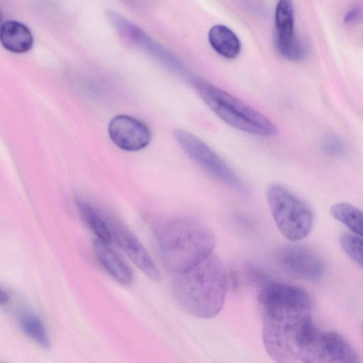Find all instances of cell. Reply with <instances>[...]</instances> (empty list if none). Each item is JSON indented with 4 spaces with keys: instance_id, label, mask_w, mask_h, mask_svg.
Wrapping results in <instances>:
<instances>
[{
    "instance_id": "cell-16",
    "label": "cell",
    "mask_w": 363,
    "mask_h": 363,
    "mask_svg": "<svg viewBox=\"0 0 363 363\" xmlns=\"http://www.w3.org/2000/svg\"><path fill=\"white\" fill-rule=\"evenodd\" d=\"M330 212L335 220L363 238V211L362 210L350 203L340 202L333 204L330 207Z\"/></svg>"
},
{
    "instance_id": "cell-23",
    "label": "cell",
    "mask_w": 363,
    "mask_h": 363,
    "mask_svg": "<svg viewBox=\"0 0 363 363\" xmlns=\"http://www.w3.org/2000/svg\"><path fill=\"white\" fill-rule=\"evenodd\" d=\"M362 330L363 332V322L362 323Z\"/></svg>"
},
{
    "instance_id": "cell-7",
    "label": "cell",
    "mask_w": 363,
    "mask_h": 363,
    "mask_svg": "<svg viewBox=\"0 0 363 363\" xmlns=\"http://www.w3.org/2000/svg\"><path fill=\"white\" fill-rule=\"evenodd\" d=\"M108 135L113 143L126 151L145 148L151 140V131L141 121L126 115H118L109 123Z\"/></svg>"
},
{
    "instance_id": "cell-9",
    "label": "cell",
    "mask_w": 363,
    "mask_h": 363,
    "mask_svg": "<svg viewBox=\"0 0 363 363\" xmlns=\"http://www.w3.org/2000/svg\"><path fill=\"white\" fill-rule=\"evenodd\" d=\"M108 223L113 238L122 250L149 279L159 281L161 278L160 271L138 238L120 224L112 220Z\"/></svg>"
},
{
    "instance_id": "cell-5",
    "label": "cell",
    "mask_w": 363,
    "mask_h": 363,
    "mask_svg": "<svg viewBox=\"0 0 363 363\" xmlns=\"http://www.w3.org/2000/svg\"><path fill=\"white\" fill-rule=\"evenodd\" d=\"M174 134L184 152L202 169L228 186L245 191L235 172L204 142L183 129L175 130Z\"/></svg>"
},
{
    "instance_id": "cell-10",
    "label": "cell",
    "mask_w": 363,
    "mask_h": 363,
    "mask_svg": "<svg viewBox=\"0 0 363 363\" xmlns=\"http://www.w3.org/2000/svg\"><path fill=\"white\" fill-rule=\"evenodd\" d=\"M317 357L318 361L323 362H359L354 349L342 335L334 330L322 331Z\"/></svg>"
},
{
    "instance_id": "cell-21",
    "label": "cell",
    "mask_w": 363,
    "mask_h": 363,
    "mask_svg": "<svg viewBox=\"0 0 363 363\" xmlns=\"http://www.w3.org/2000/svg\"><path fill=\"white\" fill-rule=\"evenodd\" d=\"M360 13L361 11L359 8H352L345 13L343 17V22L345 23H354L359 18Z\"/></svg>"
},
{
    "instance_id": "cell-13",
    "label": "cell",
    "mask_w": 363,
    "mask_h": 363,
    "mask_svg": "<svg viewBox=\"0 0 363 363\" xmlns=\"http://www.w3.org/2000/svg\"><path fill=\"white\" fill-rule=\"evenodd\" d=\"M208 42L212 48L227 59L236 58L241 51V43L237 35L228 26L216 24L208 33Z\"/></svg>"
},
{
    "instance_id": "cell-8",
    "label": "cell",
    "mask_w": 363,
    "mask_h": 363,
    "mask_svg": "<svg viewBox=\"0 0 363 363\" xmlns=\"http://www.w3.org/2000/svg\"><path fill=\"white\" fill-rule=\"evenodd\" d=\"M281 264L293 274L311 281L323 277L325 267L321 259L311 249L298 245L283 247L279 253Z\"/></svg>"
},
{
    "instance_id": "cell-1",
    "label": "cell",
    "mask_w": 363,
    "mask_h": 363,
    "mask_svg": "<svg viewBox=\"0 0 363 363\" xmlns=\"http://www.w3.org/2000/svg\"><path fill=\"white\" fill-rule=\"evenodd\" d=\"M162 261L171 273H184L210 256L216 244L212 230L200 220L178 216L155 228Z\"/></svg>"
},
{
    "instance_id": "cell-12",
    "label": "cell",
    "mask_w": 363,
    "mask_h": 363,
    "mask_svg": "<svg viewBox=\"0 0 363 363\" xmlns=\"http://www.w3.org/2000/svg\"><path fill=\"white\" fill-rule=\"evenodd\" d=\"M0 41L6 50L21 54L30 50L33 45V36L24 23L16 20H8L1 26Z\"/></svg>"
},
{
    "instance_id": "cell-2",
    "label": "cell",
    "mask_w": 363,
    "mask_h": 363,
    "mask_svg": "<svg viewBox=\"0 0 363 363\" xmlns=\"http://www.w3.org/2000/svg\"><path fill=\"white\" fill-rule=\"evenodd\" d=\"M227 288V270L213 252L191 269L177 274L172 285L180 308L198 318H211L220 313Z\"/></svg>"
},
{
    "instance_id": "cell-11",
    "label": "cell",
    "mask_w": 363,
    "mask_h": 363,
    "mask_svg": "<svg viewBox=\"0 0 363 363\" xmlns=\"http://www.w3.org/2000/svg\"><path fill=\"white\" fill-rule=\"evenodd\" d=\"M93 250L99 264L114 280L123 285L132 283L131 270L109 244L96 240L93 243Z\"/></svg>"
},
{
    "instance_id": "cell-17",
    "label": "cell",
    "mask_w": 363,
    "mask_h": 363,
    "mask_svg": "<svg viewBox=\"0 0 363 363\" xmlns=\"http://www.w3.org/2000/svg\"><path fill=\"white\" fill-rule=\"evenodd\" d=\"M275 39L292 37L294 33V7L292 0H279L274 12Z\"/></svg>"
},
{
    "instance_id": "cell-22",
    "label": "cell",
    "mask_w": 363,
    "mask_h": 363,
    "mask_svg": "<svg viewBox=\"0 0 363 363\" xmlns=\"http://www.w3.org/2000/svg\"><path fill=\"white\" fill-rule=\"evenodd\" d=\"M11 300L10 293L3 288L0 291V303L1 306L6 305Z\"/></svg>"
},
{
    "instance_id": "cell-6",
    "label": "cell",
    "mask_w": 363,
    "mask_h": 363,
    "mask_svg": "<svg viewBox=\"0 0 363 363\" xmlns=\"http://www.w3.org/2000/svg\"><path fill=\"white\" fill-rule=\"evenodd\" d=\"M106 16L119 33L145 50L167 68L185 77L189 80L193 76L177 55L153 40L141 28L116 12L108 11Z\"/></svg>"
},
{
    "instance_id": "cell-20",
    "label": "cell",
    "mask_w": 363,
    "mask_h": 363,
    "mask_svg": "<svg viewBox=\"0 0 363 363\" xmlns=\"http://www.w3.org/2000/svg\"><path fill=\"white\" fill-rule=\"evenodd\" d=\"M325 150L330 155H341L344 151V147L341 141L335 137H328L324 143Z\"/></svg>"
},
{
    "instance_id": "cell-14",
    "label": "cell",
    "mask_w": 363,
    "mask_h": 363,
    "mask_svg": "<svg viewBox=\"0 0 363 363\" xmlns=\"http://www.w3.org/2000/svg\"><path fill=\"white\" fill-rule=\"evenodd\" d=\"M18 325L23 332L38 346L48 349L50 341L45 325L35 313L23 310L17 314Z\"/></svg>"
},
{
    "instance_id": "cell-4",
    "label": "cell",
    "mask_w": 363,
    "mask_h": 363,
    "mask_svg": "<svg viewBox=\"0 0 363 363\" xmlns=\"http://www.w3.org/2000/svg\"><path fill=\"white\" fill-rule=\"evenodd\" d=\"M267 199L274 223L285 238L298 241L308 235L313 216L302 200L279 184L268 187Z\"/></svg>"
},
{
    "instance_id": "cell-3",
    "label": "cell",
    "mask_w": 363,
    "mask_h": 363,
    "mask_svg": "<svg viewBox=\"0 0 363 363\" xmlns=\"http://www.w3.org/2000/svg\"><path fill=\"white\" fill-rule=\"evenodd\" d=\"M189 82L208 107L230 126L262 137L277 134L270 119L232 94L194 75Z\"/></svg>"
},
{
    "instance_id": "cell-19",
    "label": "cell",
    "mask_w": 363,
    "mask_h": 363,
    "mask_svg": "<svg viewBox=\"0 0 363 363\" xmlns=\"http://www.w3.org/2000/svg\"><path fill=\"white\" fill-rule=\"evenodd\" d=\"M340 242L345 252L363 268V240L349 233L340 238Z\"/></svg>"
},
{
    "instance_id": "cell-15",
    "label": "cell",
    "mask_w": 363,
    "mask_h": 363,
    "mask_svg": "<svg viewBox=\"0 0 363 363\" xmlns=\"http://www.w3.org/2000/svg\"><path fill=\"white\" fill-rule=\"evenodd\" d=\"M77 206L83 220L97 237V240L110 244L113 238L108 220L104 218L96 208L86 202L79 201Z\"/></svg>"
},
{
    "instance_id": "cell-18",
    "label": "cell",
    "mask_w": 363,
    "mask_h": 363,
    "mask_svg": "<svg viewBox=\"0 0 363 363\" xmlns=\"http://www.w3.org/2000/svg\"><path fill=\"white\" fill-rule=\"evenodd\" d=\"M275 46L283 57L291 61L302 60L308 53L307 44L296 34L289 38L275 39Z\"/></svg>"
}]
</instances>
